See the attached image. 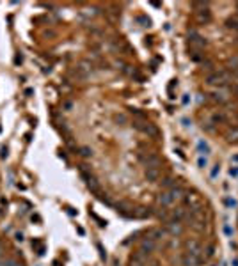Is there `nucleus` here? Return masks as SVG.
<instances>
[{"label":"nucleus","instance_id":"obj_17","mask_svg":"<svg viewBox=\"0 0 238 266\" xmlns=\"http://www.w3.org/2000/svg\"><path fill=\"white\" fill-rule=\"evenodd\" d=\"M231 160H233V162H238V156H233Z\"/></svg>","mask_w":238,"mask_h":266},{"label":"nucleus","instance_id":"obj_4","mask_svg":"<svg viewBox=\"0 0 238 266\" xmlns=\"http://www.w3.org/2000/svg\"><path fill=\"white\" fill-rule=\"evenodd\" d=\"M0 264L2 266H21L18 261H14V259H4V261H0Z\"/></svg>","mask_w":238,"mask_h":266},{"label":"nucleus","instance_id":"obj_6","mask_svg":"<svg viewBox=\"0 0 238 266\" xmlns=\"http://www.w3.org/2000/svg\"><path fill=\"white\" fill-rule=\"evenodd\" d=\"M219 172H220V165L217 163V165H213V169H211V172H210V176L213 177V179H215V177H217L219 176Z\"/></svg>","mask_w":238,"mask_h":266},{"label":"nucleus","instance_id":"obj_2","mask_svg":"<svg viewBox=\"0 0 238 266\" xmlns=\"http://www.w3.org/2000/svg\"><path fill=\"white\" fill-rule=\"evenodd\" d=\"M197 149H199V153H201V156L204 154H210L211 153V149H210V146H208V142H204V140H197Z\"/></svg>","mask_w":238,"mask_h":266},{"label":"nucleus","instance_id":"obj_16","mask_svg":"<svg viewBox=\"0 0 238 266\" xmlns=\"http://www.w3.org/2000/svg\"><path fill=\"white\" fill-rule=\"evenodd\" d=\"M233 264H234V266H238V259H234V261H233Z\"/></svg>","mask_w":238,"mask_h":266},{"label":"nucleus","instance_id":"obj_14","mask_svg":"<svg viewBox=\"0 0 238 266\" xmlns=\"http://www.w3.org/2000/svg\"><path fill=\"white\" fill-rule=\"evenodd\" d=\"M21 60H23V57H21V55H16V59H14V62H16V64H20Z\"/></svg>","mask_w":238,"mask_h":266},{"label":"nucleus","instance_id":"obj_1","mask_svg":"<svg viewBox=\"0 0 238 266\" xmlns=\"http://www.w3.org/2000/svg\"><path fill=\"white\" fill-rule=\"evenodd\" d=\"M178 193H180V188H172V190H169V192H164V193L160 195V204H162V206H171L172 201L178 197Z\"/></svg>","mask_w":238,"mask_h":266},{"label":"nucleus","instance_id":"obj_5","mask_svg":"<svg viewBox=\"0 0 238 266\" xmlns=\"http://www.w3.org/2000/svg\"><path fill=\"white\" fill-rule=\"evenodd\" d=\"M206 165H208V158H206V156H199V158H197V167H199V169H204Z\"/></svg>","mask_w":238,"mask_h":266},{"label":"nucleus","instance_id":"obj_12","mask_svg":"<svg viewBox=\"0 0 238 266\" xmlns=\"http://www.w3.org/2000/svg\"><path fill=\"white\" fill-rule=\"evenodd\" d=\"M181 101H183V105H188V101H190V96H188V94H183V99H181Z\"/></svg>","mask_w":238,"mask_h":266},{"label":"nucleus","instance_id":"obj_8","mask_svg":"<svg viewBox=\"0 0 238 266\" xmlns=\"http://www.w3.org/2000/svg\"><path fill=\"white\" fill-rule=\"evenodd\" d=\"M142 250H147V252L153 250V243H151V241H144L142 243Z\"/></svg>","mask_w":238,"mask_h":266},{"label":"nucleus","instance_id":"obj_18","mask_svg":"<svg viewBox=\"0 0 238 266\" xmlns=\"http://www.w3.org/2000/svg\"><path fill=\"white\" fill-rule=\"evenodd\" d=\"M132 266H142V264H140V262H133Z\"/></svg>","mask_w":238,"mask_h":266},{"label":"nucleus","instance_id":"obj_13","mask_svg":"<svg viewBox=\"0 0 238 266\" xmlns=\"http://www.w3.org/2000/svg\"><path fill=\"white\" fill-rule=\"evenodd\" d=\"M229 176L236 177V176H238V169H231V170H229Z\"/></svg>","mask_w":238,"mask_h":266},{"label":"nucleus","instance_id":"obj_3","mask_svg":"<svg viewBox=\"0 0 238 266\" xmlns=\"http://www.w3.org/2000/svg\"><path fill=\"white\" fill-rule=\"evenodd\" d=\"M146 176H147V179L149 181H155L157 177H158V172L155 170V169H147V172H146Z\"/></svg>","mask_w":238,"mask_h":266},{"label":"nucleus","instance_id":"obj_10","mask_svg":"<svg viewBox=\"0 0 238 266\" xmlns=\"http://www.w3.org/2000/svg\"><path fill=\"white\" fill-rule=\"evenodd\" d=\"M226 204H227V206H233V208H234V206H236V201H234V199H229V197H227V199H226Z\"/></svg>","mask_w":238,"mask_h":266},{"label":"nucleus","instance_id":"obj_15","mask_svg":"<svg viewBox=\"0 0 238 266\" xmlns=\"http://www.w3.org/2000/svg\"><path fill=\"white\" fill-rule=\"evenodd\" d=\"M16 239H18V241H21V239H23V234L18 232V234H16Z\"/></svg>","mask_w":238,"mask_h":266},{"label":"nucleus","instance_id":"obj_11","mask_svg":"<svg viewBox=\"0 0 238 266\" xmlns=\"http://www.w3.org/2000/svg\"><path fill=\"white\" fill-rule=\"evenodd\" d=\"M224 232H226L227 236H233V231H231V227H229V225H224Z\"/></svg>","mask_w":238,"mask_h":266},{"label":"nucleus","instance_id":"obj_7","mask_svg":"<svg viewBox=\"0 0 238 266\" xmlns=\"http://www.w3.org/2000/svg\"><path fill=\"white\" fill-rule=\"evenodd\" d=\"M87 186H89V188H93V190H96V188H98V185H96V179H94V177H89V179H87Z\"/></svg>","mask_w":238,"mask_h":266},{"label":"nucleus","instance_id":"obj_9","mask_svg":"<svg viewBox=\"0 0 238 266\" xmlns=\"http://www.w3.org/2000/svg\"><path fill=\"white\" fill-rule=\"evenodd\" d=\"M82 154H84V156H91V154H93V151H91L89 147H84V149H82Z\"/></svg>","mask_w":238,"mask_h":266}]
</instances>
